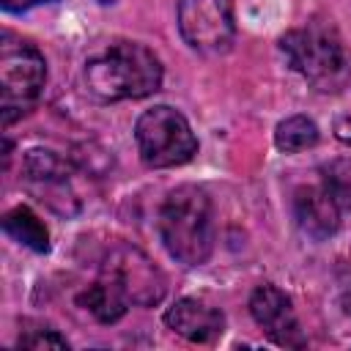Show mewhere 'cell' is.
Instances as JSON below:
<instances>
[{
	"mask_svg": "<svg viewBox=\"0 0 351 351\" xmlns=\"http://www.w3.org/2000/svg\"><path fill=\"white\" fill-rule=\"evenodd\" d=\"M165 324L176 335H181V337H186L192 343H211V340H217L222 335L225 315L217 307H211V304H206L200 299H178L165 313Z\"/></svg>",
	"mask_w": 351,
	"mask_h": 351,
	"instance_id": "8fae6325",
	"label": "cell"
},
{
	"mask_svg": "<svg viewBox=\"0 0 351 351\" xmlns=\"http://www.w3.org/2000/svg\"><path fill=\"white\" fill-rule=\"evenodd\" d=\"M321 186L335 197L340 208H351V156L332 159L321 167Z\"/></svg>",
	"mask_w": 351,
	"mask_h": 351,
	"instance_id": "9a60e30c",
	"label": "cell"
},
{
	"mask_svg": "<svg viewBox=\"0 0 351 351\" xmlns=\"http://www.w3.org/2000/svg\"><path fill=\"white\" fill-rule=\"evenodd\" d=\"M250 313L255 318V324L277 343V346H288V348H302L307 346L296 313L291 307V299L271 282H263L252 291L250 296Z\"/></svg>",
	"mask_w": 351,
	"mask_h": 351,
	"instance_id": "9c48e42d",
	"label": "cell"
},
{
	"mask_svg": "<svg viewBox=\"0 0 351 351\" xmlns=\"http://www.w3.org/2000/svg\"><path fill=\"white\" fill-rule=\"evenodd\" d=\"M280 49L293 71L324 93L343 90L351 82V49L332 19H307L280 38Z\"/></svg>",
	"mask_w": 351,
	"mask_h": 351,
	"instance_id": "6da1fadb",
	"label": "cell"
},
{
	"mask_svg": "<svg viewBox=\"0 0 351 351\" xmlns=\"http://www.w3.org/2000/svg\"><path fill=\"white\" fill-rule=\"evenodd\" d=\"M85 82L101 101L143 99L159 90L162 63L145 44L112 41L85 60Z\"/></svg>",
	"mask_w": 351,
	"mask_h": 351,
	"instance_id": "7a4b0ae2",
	"label": "cell"
},
{
	"mask_svg": "<svg viewBox=\"0 0 351 351\" xmlns=\"http://www.w3.org/2000/svg\"><path fill=\"white\" fill-rule=\"evenodd\" d=\"M159 233L178 263H206L214 250V211L206 189L192 184L176 186L159 208Z\"/></svg>",
	"mask_w": 351,
	"mask_h": 351,
	"instance_id": "3957f363",
	"label": "cell"
},
{
	"mask_svg": "<svg viewBox=\"0 0 351 351\" xmlns=\"http://www.w3.org/2000/svg\"><path fill=\"white\" fill-rule=\"evenodd\" d=\"M3 228H5V233L11 239H16L19 244L30 247L33 252H47L49 250V233H47L44 222L27 206H16V208L5 211Z\"/></svg>",
	"mask_w": 351,
	"mask_h": 351,
	"instance_id": "4fadbf2b",
	"label": "cell"
},
{
	"mask_svg": "<svg viewBox=\"0 0 351 351\" xmlns=\"http://www.w3.org/2000/svg\"><path fill=\"white\" fill-rule=\"evenodd\" d=\"M99 274L112 280L121 288V293L126 296V302L137 304V307H154L167 293V280H165L162 269L143 250H137L126 241H115L107 250Z\"/></svg>",
	"mask_w": 351,
	"mask_h": 351,
	"instance_id": "8992f818",
	"label": "cell"
},
{
	"mask_svg": "<svg viewBox=\"0 0 351 351\" xmlns=\"http://www.w3.org/2000/svg\"><path fill=\"white\" fill-rule=\"evenodd\" d=\"M16 346L19 348H36V351H41V348H69V340L58 329H52L49 324L25 321L22 332L16 337Z\"/></svg>",
	"mask_w": 351,
	"mask_h": 351,
	"instance_id": "2e32d148",
	"label": "cell"
},
{
	"mask_svg": "<svg viewBox=\"0 0 351 351\" xmlns=\"http://www.w3.org/2000/svg\"><path fill=\"white\" fill-rule=\"evenodd\" d=\"M41 3H49V0H0V5L5 11H25V8H33V5H41Z\"/></svg>",
	"mask_w": 351,
	"mask_h": 351,
	"instance_id": "e0dca14e",
	"label": "cell"
},
{
	"mask_svg": "<svg viewBox=\"0 0 351 351\" xmlns=\"http://www.w3.org/2000/svg\"><path fill=\"white\" fill-rule=\"evenodd\" d=\"M178 30L197 52H225L236 36L233 0H178Z\"/></svg>",
	"mask_w": 351,
	"mask_h": 351,
	"instance_id": "52a82bcc",
	"label": "cell"
},
{
	"mask_svg": "<svg viewBox=\"0 0 351 351\" xmlns=\"http://www.w3.org/2000/svg\"><path fill=\"white\" fill-rule=\"evenodd\" d=\"M99 3H115V0H99Z\"/></svg>",
	"mask_w": 351,
	"mask_h": 351,
	"instance_id": "d6986e66",
	"label": "cell"
},
{
	"mask_svg": "<svg viewBox=\"0 0 351 351\" xmlns=\"http://www.w3.org/2000/svg\"><path fill=\"white\" fill-rule=\"evenodd\" d=\"M77 302H80V307H85L96 321H101V324H115L123 313H126V307H129V302H126V296L121 293V288L112 282V280H107L104 274H99L80 296H77Z\"/></svg>",
	"mask_w": 351,
	"mask_h": 351,
	"instance_id": "7c38bea8",
	"label": "cell"
},
{
	"mask_svg": "<svg viewBox=\"0 0 351 351\" xmlns=\"http://www.w3.org/2000/svg\"><path fill=\"white\" fill-rule=\"evenodd\" d=\"M315 143H318V126L307 115H291V118H285V121L277 123L274 145L280 151L296 154V151H304V148H310Z\"/></svg>",
	"mask_w": 351,
	"mask_h": 351,
	"instance_id": "5bb4252c",
	"label": "cell"
},
{
	"mask_svg": "<svg viewBox=\"0 0 351 351\" xmlns=\"http://www.w3.org/2000/svg\"><path fill=\"white\" fill-rule=\"evenodd\" d=\"M340 206L324 186H299L293 192V217L302 233L315 241L329 239L340 228Z\"/></svg>",
	"mask_w": 351,
	"mask_h": 351,
	"instance_id": "30bf717a",
	"label": "cell"
},
{
	"mask_svg": "<svg viewBox=\"0 0 351 351\" xmlns=\"http://www.w3.org/2000/svg\"><path fill=\"white\" fill-rule=\"evenodd\" d=\"M47 82L44 55L25 41L22 36L3 30L0 33V118L3 126H11L27 115L41 99Z\"/></svg>",
	"mask_w": 351,
	"mask_h": 351,
	"instance_id": "277c9868",
	"label": "cell"
},
{
	"mask_svg": "<svg viewBox=\"0 0 351 351\" xmlns=\"http://www.w3.org/2000/svg\"><path fill=\"white\" fill-rule=\"evenodd\" d=\"M134 140L140 159L148 167H176L197 154V140L189 121L173 107H151L137 118Z\"/></svg>",
	"mask_w": 351,
	"mask_h": 351,
	"instance_id": "5b68a950",
	"label": "cell"
},
{
	"mask_svg": "<svg viewBox=\"0 0 351 351\" xmlns=\"http://www.w3.org/2000/svg\"><path fill=\"white\" fill-rule=\"evenodd\" d=\"M69 176H71V165L52 151L33 148V151H27V156L22 162V178L27 181V186L58 214L77 211V200L69 186Z\"/></svg>",
	"mask_w": 351,
	"mask_h": 351,
	"instance_id": "ba28073f",
	"label": "cell"
},
{
	"mask_svg": "<svg viewBox=\"0 0 351 351\" xmlns=\"http://www.w3.org/2000/svg\"><path fill=\"white\" fill-rule=\"evenodd\" d=\"M343 310H346V313L351 315V285H348V288L343 291Z\"/></svg>",
	"mask_w": 351,
	"mask_h": 351,
	"instance_id": "ac0fdd59",
	"label": "cell"
}]
</instances>
